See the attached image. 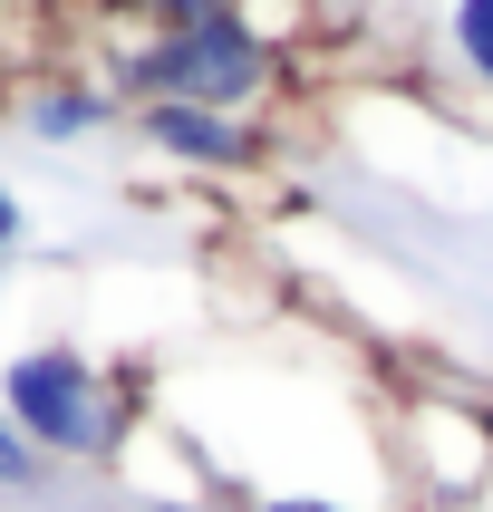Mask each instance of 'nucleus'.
Masks as SVG:
<instances>
[{"mask_svg":"<svg viewBox=\"0 0 493 512\" xmlns=\"http://www.w3.org/2000/svg\"><path fill=\"white\" fill-rule=\"evenodd\" d=\"M10 242H20V194L0 184V252H10Z\"/></svg>","mask_w":493,"mask_h":512,"instance_id":"obj_8","label":"nucleus"},{"mask_svg":"<svg viewBox=\"0 0 493 512\" xmlns=\"http://www.w3.org/2000/svg\"><path fill=\"white\" fill-rule=\"evenodd\" d=\"M155 39L126 58V87L145 107H213L242 116L271 87V39L242 20V0H145Z\"/></svg>","mask_w":493,"mask_h":512,"instance_id":"obj_1","label":"nucleus"},{"mask_svg":"<svg viewBox=\"0 0 493 512\" xmlns=\"http://www.w3.org/2000/svg\"><path fill=\"white\" fill-rule=\"evenodd\" d=\"M145 145L155 155H184V165H252L261 136L242 126V116H213V107H145Z\"/></svg>","mask_w":493,"mask_h":512,"instance_id":"obj_3","label":"nucleus"},{"mask_svg":"<svg viewBox=\"0 0 493 512\" xmlns=\"http://www.w3.org/2000/svg\"><path fill=\"white\" fill-rule=\"evenodd\" d=\"M445 58L474 97H493V0H445Z\"/></svg>","mask_w":493,"mask_h":512,"instance_id":"obj_5","label":"nucleus"},{"mask_svg":"<svg viewBox=\"0 0 493 512\" xmlns=\"http://www.w3.org/2000/svg\"><path fill=\"white\" fill-rule=\"evenodd\" d=\"M0 493H39V455L10 435V416H0Z\"/></svg>","mask_w":493,"mask_h":512,"instance_id":"obj_6","label":"nucleus"},{"mask_svg":"<svg viewBox=\"0 0 493 512\" xmlns=\"http://www.w3.org/2000/svg\"><path fill=\"white\" fill-rule=\"evenodd\" d=\"M20 126L39 145H78V136H107L116 126V87H39L20 107Z\"/></svg>","mask_w":493,"mask_h":512,"instance_id":"obj_4","label":"nucleus"},{"mask_svg":"<svg viewBox=\"0 0 493 512\" xmlns=\"http://www.w3.org/2000/svg\"><path fill=\"white\" fill-rule=\"evenodd\" d=\"M261 512H348V503H319V493H271Z\"/></svg>","mask_w":493,"mask_h":512,"instance_id":"obj_7","label":"nucleus"},{"mask_svg":"<svg viewBox=\"0 0 493 512\" xmlns=\"http://www.w3.org/2000/svg\"><path fill=\"white\" fill-rule=\"evenodd\" d=\"M0 416L29 455H68V464L116 455V397L87 368V348H20L0 368Z\"/></svg>","mask_w":493,"mask_h":512,"instance_id":"obj_2","label":"nucleus"},{"mask_svg":"<svg viewBox=\"0 0 493 512\" xmlns=\"http://www.w3.org/2000/svg\"><path fill=\"white\" fill-rule=\"evenodd\" d=\"M165 512H203V503H165Z\"/></svg>","mask_w":493,"mask_h":512,"instance_id":"obj_9","label":"nucleus"}]
</instances>
